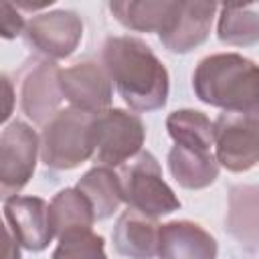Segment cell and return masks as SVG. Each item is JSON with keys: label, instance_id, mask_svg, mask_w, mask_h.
Listing matches in <instances>:
<instances>
[{"label": "cell", "instance_id": "obj_23", "mask_svg": "<svg viewBox=\"0 0 259 259\" xmlns=\"http://www.w3.org/2000/svg\"><path fill=\"white\" fill-rule=\"evenodd\" d=\"M26 22L18 14L16 6L8 0L0 2V32L4 38H16L18 34H24Z\"/></svg>", "mask_w": 259, "mask_h": 259}, {"label": "cell", "instance_id": "obj_14", "mask_svg": "<svg viewBox=\"0 0 259 259\" xmlns=\"http://www.w3.org/2000/svg\"><path fill=\"white\" fill-rule=\"evenodd\" d=\"M158 233L156 219L127 206L113 227L115 251L127 259H154L158 255Z\"/></svg>", "mask_w": 259, "mask_h": 259}, {"label": "cell", "instance_id": "obj_19", "mask_svg": "<svg viewBox=\"0 0 259 259\" xmlns=\"http://www.w3.org/2000/svg\"><path fill=\"white\" fill-rule=\"evenodd\" d=\"M49 217L57 239L71 231H89L97 221L91 202L79 188L59 190L49 202Z\"/></svg>", "mask_w": 259, "mask_h": 259}, {"label": "cell", "instance_id": "obj_17", "mask_svg": "<svg viewBox=\"0 0 259 259\" xmlns=\"http://www.w3.org/2000/svg\"><path fill=\"white\" fill-rule=\"evenodd\" d=\"M227 229L241 245L259 249V186H235L231 190Z\"/></svg>", "mask_w": 259, "mask_h": 259}, {"label": "cell", "instance_id": "obj_25", "mask_svg": "<svg viewBox=\"0 0 259 259\" xmlns=\"http://www.w3.org/2000/svg\"><path fill=\"white\" fill-rule=\"evenodd\" d=\"M6 259H20V243L6 229Z\"/></svg>", "mask_w": 259, "mask_h": 259}, {"label": "cell", "instance_id": "obj_5", "mask_svg": "<svg viewBox=\"0 0 259 259\" xmlns=\"http://www.w3.org/2000/svg\"><path fill=\"white\" fill-rule=\"evenodd\" d=\"M146 127L136 113L119 107L93 113L91 142L97 166L119 168L142 152Z\"/></svg>", "mask_w": 259, "mask_h": 259}, {"label": "cell", "instance_id": "obj_13", "mask_svg": "<svg viewBox=\"0 0 259 259\" xmlns=\"http://www.w3.org/2000/svg\"><path fill=\"white\" fill-rule=\"evenodd\" d=\"M217 239L192 221H170L160 225L158 257L160 259H217Z\"/></svg>", "mask_w": 259, "mask_h": 259}, {"label": "cell", "instance_id": "obj_11", "mask_svg": "<svg viewBox=\"0 0 259 259\" xmlns=\"http://www.w3.org/2000/svg\"><path fill=\"white\" fill-rule=\"evenodd\" d=\"M6 229L16 237L20 247L38 253L49 247L55 237L49 202L40 196H10L4 200Z\"/></svg>", "mask_w": 259, "mask_h": 259}, {"label": "cell", "instance_id": "obj_18", "mask_svg": "<svg viewBox=\"0 0 259 259\" xmlns=\"http://www.w3.org/2000/svg\"><path fill=\"white\" fill-rule=\"evenodd\" d=\"M75 188H79L87 196L97 221L109 219L123 202L119 174L107 166H95V168L87 170L79 178Z\"/></svg>", "mask_w": 259, "mask_h": 259}, {"label": "cell", "instance_id": "obj_16", "mask_svg": "<svg viewBox=\"0 0 259 259\" xmlns=\"http://www.w3.org/2000/svg\"><path fill=\"white\" fill-rule=\"evenodd\" d=\"M178 0H115L109 2L113 16L130 30L136 32H162L174 12Z\"/></svg>", "mask_w": 259, "mask_h": 259}, {"label": "cell", "instance_id": "obj_15", "mask_svg": "<svg viewBox=\"0 0 259 259\" xmlns=\"http://www.w3.org/2000/svg\"><path fill=\"white\" fill-rule=\"evenodd\" d=\"M168 168L172 178L182 188L200 190L219 178L221 164L212 152H200L174 144L168 152Z\"/></svg>", "mask_w": 259, "mask_h": 259}, {"label": "cell", "instance_id": "obj_4", "mask_svg": "<svg viewBox=\"0 0 259 259\" xmlns=\"http://www.w3.org/2000/svg\"><path fill=\"white\" fill-rule=\"evenodd\" d=\"M123 202L146 217L160 219L180 208V200L162 176L160 162L148 150H142L117 170Z\"/></svg>", "mask_w": 259, "mask_h": 259}, {"label": "cell", "instance_id": "obj_8", "mask_svg": "<svg viewBox=\"0 0 259 259\" xmlns=\"http://www.w3.org/2000/svg\"><path fill=\"white\" fill-rule=\"evenodd\" d=\"M83 38V20L75 10H51L32 16L24 28L30 49L49 61L67 59Z\"/></svg>", "mask_w": 259, "mask_h": 259}, {"label": "cell", "instance_id": "obj_24", "mask_svg": "<svg viewBox=\"0 0 259 259\" xmlns=\"http://www.w3.org/2000/svg\"><path fill=\"white\" fill-rule=\"evenodd\" d=\"M2 87H4V113H2V121L8 119L10 111H12V101H14V93H12V85L8 81L6 75H2Z\"/></svg>", "mask_w": 259, "mask_h": 259}, {"label": "cell", "instance_id": "obj_12", "mask_svg": "<svg viewBox=\"0 0 259 259\" xmlns=\"http://www.w3.org/2000/svg\"><path fill=\"white\" fill-rule=\"evenodd\" d=\"M217 10L214 2H178L170 24L160 32V42L170 53H190L208 38Z\"/></svg>", "mask_w": 259, "mask_h": 259}, {"label": "cell", "instance_id": "obj_7", "mask_svg": "<svg viewBox=\"0 0 259 259\" xmlns=\"http://www.w3.org/2000/svg\"><path fill=\"white\" fill-rule=\"evenodd\" d=\"M40 154V138L20 121H10L0 134V192L2 198L16 196L32 178L36 158Z\"/></svg>", "mask_w": 259, "mask_h": 259}, {"label": "cell", "instance_id": "obj_20", "mask_svg": "<svg viewBox=\"0 0 259 259\" xmlns=\"http://www.w3.org/2000/svg\"><path fill=\"white\" fill-rule=\"evenodd\" d=\"M166 130L174 144L210 152L214 146V121L198 109H176L166 119Z\"/></svg>", "mask_w": 259, "mask_h": 259}, {"label": "cell", "instance_id": "obj_22", "mask_svg": "<svg viewBox=\"0 0 259 259\" xmlns=\"http://www.w3.org/2000/svg\"><path fill=\"white\" fill-rule=\"evenodd\" d=\"M51 259H107L105 241L101 235L89 231H71L59 237Z\"/></svg>", "mask_w": 259, "mask_h": 259}, {"label": "cell", "instance_id": "obj_1", "mask_svg": "<svg viewBox=\"0 0 259 259\" xmlns=\"http://www.w3.org/2000/svg\"><path fill=\"white\" fill-rule=\"evenodd\" d=\"M101 63L130 109L146 113L166 105L168 69L142 38L109 36L101 47Z\"/></svg>", "mask_w": 259, "mask_h": 259}, {"label": "cell", "instance_id": "obj_6", "mask_svg": "<svg viewBox=\"0 0 259 259\" xmlns=\"http://www.w3.org/2000/svg\"><path fill=\"white\" fill-rule=\"evenodd\" d=\"M214 156L229 172H247L259 162V109L223 111L214 119Z\"/></svg>", "mask_w": 259, "mask_h": 259}, {"label": "cell", "instance_id": "obj_10", "mask_svg": "<svg viewBox=\"0 0 259 259\" xmlns=\"http://www.w3.org/2000/svg\"><path fill=\"white\" fill-rule=\"evenodd\" d=\"M61 91L71 107L87 113L109 109L113 99V81L97 61H81L61 69Z\"/></svg>", "mask_w": 259, "mask_h": 259}, {"label": "cell", "instance_id": "obj_2", "mask_svg": "<svg viewBox=\"0 0 259 259\" xmlns=\"http://www.w3.org/2000/svg\"><path fill=\"white\" fill-rule=\"evenodd\" d=\"M192 87L202 103L223 111L259 109V65L239 53H214L200 59Z\"/></svg>", "mask_w": 259, "mask_h": 259}, {"label": "cell", "instance_id": "obj_3", "mask_svg": "<svg viewBox=\"0 0 259 259\" xmlns=\"http://www.w3.org/2000/svg\"><path fill=\"white\" fill-rule=\"evenodd\" d=\"M93 113L77 107L59 109V113L42 125L40 132V160L51 170H73L93 158L91 142Z\"/></svg>", "mask_w": 259, "mask_h": 259}, {"label": "cell", "instance_id": "obj_9", "mask_svg": "<svg viewBox=\"0 0 259 259\" xmlns=\"http://www.w3.org/2000/svg\"><path fill=\"white\" fill-rule=\"evenodd\" d=\"M65 99L61 91V67L49 59L28 63L20 81V107L32 123L47 125Z\"/></svg>", "mask_w": 259, "mask_h": 259}, {"label": "cell", "instance_id": "obj_21", "mask_svg": "<svg viewBox=\"0 0 259 259\" xmlns=\"http://www.w3.org/2000/svg\"><path fill=\"white\" fill-rule=\"evenodd\" d=\"M219 40L231 47H251L259 42V10L253 4L219 6Z\"/></svg>", "mask_w": 259, "mask_h": 259}]
</instances>
